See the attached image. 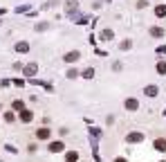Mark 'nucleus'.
I'll return each instance as SVG.
<instances>
[{"mask_svg": "<svg viewBox=\"0 0 166 162\" xmlns=\"http://www.w3.org/2000/svg\"><path fill=\"white\" fill-rule=\"evenodd\" d=\"M117 162H126V160H117Z\"/></svg>", "mask_w": 166, "mask_h": 162, "instance_id": "obj_6", "label": "nucleus"}, {"mask_svg": "<svg viewBox=\"0 0 166 162\" xmlns=\"http://www.w3.org/2000/svg\"><path fill=\"white\" fill-rule=\"evenodd\" d=\"M36 135H38V140H45V137H49V131H47V129H41Z\"/></svg>", "mask_w": 166, "mask_h": 162, "instance_id": "obj_1", "label": "nucleus"}, {"mask_svg": "<svg viewBox=\"0 0 166 162\" xmlns=\"http://www.w3.org/2000/svg\"><path fill=\"white\" fill-rule=\"evenodd\" d=\"M146 95H157V88H153V86H148V88H146Z\"/></svg>", "mask_w": 166, "mask_h": 162, "instance_id": "obj_3", "label": "nucleus"}, {"mask_svg": "<svg viewBox=\"0 0 166 162\" xmlns=\"http://www.w3.org/2000/svg\"><path fill=\"white\" fill-rule=\"evenodd\" d=\"M126 106H128V108H137V101H135V99H130L128 104H126Z\"/></svg>", "mask_w": 166, "mask_h": 162, "instance_id": "obj_5", "label": "nucleus"}, {"mask_svg": "<svg viewBox=\"0 0 166 162\" xmlns=\"http://www.w3.org/2000/svg\"><path fill=\"white\" fill-rule=\"evenodd\" d=\"M76 59H79V52H72V54H67V56H65V61H67V63H72V61H76Z\"/></svg>", "mask_w": 166, "mask_h": 162, "instance_id": "obj_2", "label": "nucleus"}, {"mask_svg": "<svg viewBox=\"0 0 166 162\" xmlns=\"http://www.w3.org/2000/svg\"><path fill=\"white\" fill-rule=\"evenodd\" d=\"M22 122H32V113H27V111L22 113Z\"/></svg>", "mask_w": 166, "mask_h": 162, "instance_id": "obj_4", "label": "nucleus"}]
</instances>
